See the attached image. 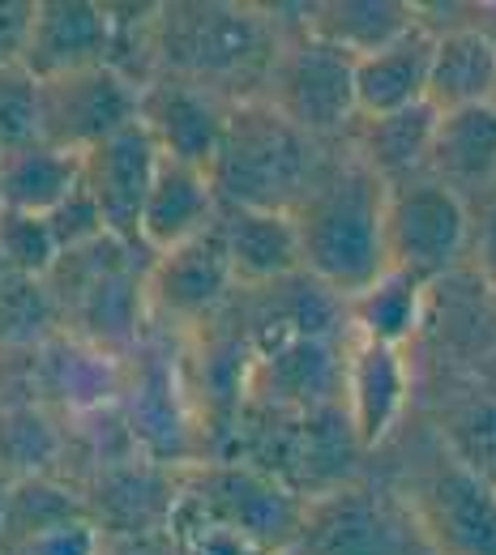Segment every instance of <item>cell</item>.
<instances>
[{
	"instance_id": "7a4b0ae2",
	"label": "cell",
	"mask_w": 496,
	"mask_h": 555,
	"mask_svg": "<svg viewBox=\"0 0 496 555\" xmlns=\"http://www.w3.org/2000/svg\"><path fill=\"white\" fill-rule=\"evenodd\" d=\"M326 163L317 141L287 125L262 99H240L227 107L222 141L211 163V184L218 206L236 209H279L295 206L317 189Z\"/></svg>"
},
{
	"instance_id": "277c9868",
	"label": "cell",
	"mask_w": 496,
	"mask_h": 555,
	"mask_svg": "<svg viewBox=\"0 0 496 555\" xmlns=\"http://www.w3.org/2000/svg\"><path fill=\"white\" fill-rule=\"evenodd\" d=\"M381 240H385V270H398L428 286L467 257L471 209L432 176L390 184L381 206Z\"/></svg>"
},
{
	"instance_id": "d590c367",
	"label": "cell",
	"mask_w": 496,
	"mask_h": 555,
	"mask_svg": "<svg viewBox=\"0 0 496 555\" xmlns=\"http://www.w3.org/2000/svg\"><path fill=\"white\" fill-rule=\"evenodd\" d=\"M244 555H291V552H287V547H257V543H253Z\"/></svg>"
},
{
	"instance_id": "7402d4cb",
	"label": "cell",
	"mask_w": 496,
	"mask_h": 555,
	"mask_svg": "<svg viewBox=\"0 0 496 555\" xmlns=\"http://www.w3.org/2000/svg\"><path fill=\"white\" fill-rule=\"evenodd\" d=\"M77 180H81V158L48 141L0 150V209L48 218L77 189Z\"/></svg>"
},
{
	"instance_id": "ffe728a7",
	"label": "cell",
	"mask_w": 496,
	"mask_h": 555,
	"mask_svg": "<svg viewBox=\"0 0 496 555\" xmlns=\"http://www.w3.org/2000/svg\"><path fill=\"white\" fill-rule=\"evenodd\" d=\"M420 26V4L403 0H326L304 9V35L339 48L343 56H368Z\"/></svg>"
},
{
	"instance_id": "52a82bcc",
	"label": "cell",
	"mask_w": 496,
	"mask_h": 555,
	"mask_svg": "<svg viewBox=\"0 0 496 555\" xmlns=\"http://www.w3.org/2000/svg\"><path fill=\"white\" fill-rule=\"evenodd\" d=\"M189 491H198L218 513V521H227L249 543L291 547L304 495H295L275 475H266L249 462H214V466H198L189 475Z\"/></svg>"
},
{
	"instance_id": "ab89813d",
	"label": "cell",
	"mask_w": 496,
	"mask_h": 555,
	"mask_svg": "<svg viewBox=\"0 0 496 555\" xmlns=\"http://www.w3.org/2000/svg\"><path fill=\"white\" fill-rule=\"evenodd\" d=\"M493 206H496V184H493Z\"/></svg>"
},
{
	"instance_id": "8992f818",
	"label": "cell",
	"mask_w": 496,
	"mask_h": 555,
	"mask_svg": "<svg viewBox=\"0 0 496 555\" xmlns=\"http://www.w3.org/2000/svg\"><path fill=\"white\" fill-rule=\"evenodd\" d=\"M138 99L142 86L112 65L48 77L39 81V141L81 158L90 145L138 120Z\"/></svg>"
},
{
	"instance_id": "1f68e13d",
	"label": "cell",
	"mask_w": 496,
	"mask_h": 555,
	"mask_svg": "<svg viewBox=\"0 0 496 555\" xmlns=\"http://www.w3.org/2000/svg\"><path fill=\"white\" fill-rule=\"evenodd\" d=\"M35 4L39 0H0V69L22 65L35 26Z\"/></svg>"
},
{
	"instance_id": "8d00e7d4",
	"label": "cell",
	"mask_w": 496,
	"mask_h": 555,
	"mask_svg": "<svg viewBox=\"0 0 496 555\" xmlns=\"http://www.w3.org/2000/svg\"><path fill=\"white\" fill-rule=\"evenodd\" d=\"M4 274H9V270H4V261H0V282H4Z\"/></svg>"
},
{
	"instance_id": "603a6c76",
	"label": "cell",
	"mask_w": 496,
	"mask_h": 555,
	"mask_svg": "<svg viewBox=\"0 0 496 555\" xmlns=\"http://www.w3.org/2000/svg\"><path fill=\"white\" fill-rule=\"evenodd\" d=\"M343 312H347V325L359 343L407 350V343L424 325V286L398 270H385L359 295L343 299Z\"/></svg>"
},
{
	"instance_id": "9a60e30c",
	"label": "cell",
	"mask_w": 496,
	"mask_h": 555,
	"mask_svg": "<svg viewBox=\"0 0 496 555\" xmlns=\"http://www.w3.org/2000/svg\"><path fill=\"white\" fill-rule=\"evenodd\" d=\"M253 393L291 415L326 411L343 393V354L326 338H287L257 350Z\"/></svg>"
},
{
	"instance_id": "484cf974",
	"label": "cell",
	"mask_w": 496,
	"mask_h": 555,
	"mask_svg": "<svg viewBox=\"0 0 496 555\" xmlns=\"http://www.w3.org/2000/svg\"><path fill=\"white\" fill-rule=\"evenodd\" d=\"M86 517V500L81 491H73L69 483H61L56 475H39V479H17L9 491V508H4V526H0V547H22L35 534Z\"/></svg>"
},
{
	"instance_id": "f546056e",
	"label": "cell",
	"mask_w": 496,
	"mask_h": 555,
	"mask_svg": "<svg viewBox=\"0 0 496 555\" xmlns=\"http://www.w3.org/2000/svg\"><path fill=\"white\" fill-rule=\"evenodd\" d=\"M48 231H52L61 257H65V253H77V248H90V244H99V240L107 235L103 214L90 202V193L81 189V180H77V189H73L69 197L48 214Z\"/></svg>"
},
{
	"instance_id": "5bb4252c",
	"label": "cell",
	"mask_w": 496,
	"mask_h": 555,
	"mask_svg": "<svg viewBox=\"0 0 496 555\" xmlns=\"http://www.w3.org/2000/svg\"><path fill=\"white\" fill-rule=\"evenodd\" d=\"M416 517L441 555H496V491L449 457L416 491Z\"/></svg>"
},
{
	"instance_id": "5b68a950",
	"label": "cell",
	"mask_w": 496,
	"mask_h": 555,
	"mask_svg": "<svg viewBox=\"0 0 496 555\" xmlns=\"http://www.w3.org/2000/svg\"><path fill=\"white\" fill-rule=\"evenodd\" d=\"M352 56L339 48L295 35L291 43H279V56L266 73V107H275L287 125H295L308 138H330L355 125L352 99Z\"/></svg>"
},
{
	"instance_id": "3957f363",
	"label": "cell",
	"mask_w": 496,
	"mask_h": 555,
	"mask_svg": "<svg viewBox=\"0 0 496 555\" xmlns=\"http://www.w3.org/2000/svg\"><path fill=\"white\" fill-rule=\"evenodd\" d=\"M279 56L270 9L244 4H158L154 77H185L218 94V81L270 73Z\"/></svg>"
},
{
	"instance_id": "cb8c5ba5",
	"label": "cell",
	"mask_w": 496,
	"mask_h": 555,
	"mask_svg": "<svg viewBox=\"0 0 496 555\" xmlns=\"http://www.w3.org/2000/svg\"><path fill=\"white\" fill-rule=\"evenodd\" d=\"M355 158L390 189L403 180L424 176L428 167V145H432V125L436 112L432 107H411L398 116H381V120H355Z\"/></svg>"
},
{
	"instance_id": "9c48e42d",
	"label": "cell",
	"mask_w": 496,
	"mask_h": 555,
	"mask_svg": "<svg viewBox=\"0 0 496 555\" xmlns=\"http://www.w3.org/2000/svg\"><path fill=\"white\" fill-rule=\"evenodd\" d=\"M158 158L163 154L154 150V141L138 120L81 154V189L103 214L107 235L129 248H142L138 222H142L145 193L154 184Z\"/></svg>"
},
{
	"instance_id": "2e32d148",
	"label": "cell",
	"mask_w": 496,
	"mask_h": 555,
	"mask_svg": "<svg viewBox=\"0 0 496 555\" xmlns=\"http://www.w3.org/2000/svg\"><path fill=\"white\" fill-rule=\"evenodd\" d=\"M432 43H436V30L420 13L416 30H407L403 39H394L381 52L359 56L352 65L355 120H381V116H398V112L424 107Z\"/></svg>"
},
{
	"instance_id": "836d02e7",
	"label": "cell",
	"mask_w": 496,
	"mask_h": 555,
	"mask_svg": "<svg viewBox=\"0 0 496 555\" xmlns=\"http://www.w3.org/2000/svg\"><path fill=\"white\" fill-rule=\"evenodd\" d=\"M475 30L488 39V48H493V56H496V4L488 9V17H484V22H475Z\"/></svg>"
},
{
	"instance_id": "d6a6232c",
	"label": "cell",
	"mask_w": 496,
	"mask_h": 555,
	"mask_svg": "<svg viewBox=\"0 0 496 555\" xmlns=\"http://www.w3.org/2000/svg\"><path fill=\"white\" fill-rule=\"evenodd\" d=\"M471 257H475V270L488 282V291L496 295V206L488 202L480 218H471Z\"/></svg>"
},
{
	"instance_id": "4fadbf2b",
	"label": "cell",
	"mask_w": 496,
	"mask_h": 555,
	"mask_svg": "<svg viewBox=\"0 0 496 555\" xmlns=\"http://www.w3.org/2000/svg\"><path fill=\"white\" fill-rule=\"evenodd\" d=\"M112 65V9L94 0H39L22 69L39 81Z\"/></svg>"
},
{
	"instance_id": "44dd1931",
	"label": "cell",
	"mask_w": 496,
	"mask_h": 555,
	"mask_svg": "<svg viewBox=\"0 0 496 555\" xmlns=\"http://www.w3.org/2000/svg\"><path fill=\"white\" fill-rule=\"evenodd\" d=\"M496 90V56L488 39L475 30V22L441 26L432 43L428 65V107L432 112H458L480 107Z\"/></svg>"
},
{
	"instance_id": "6da1fadb",
	"label": "cell",
	"mask_w": 496,
	"mask_h": 555,
	"mask_svg": "<svg viewBox=\"0 0 496 555\" xmlns=\"http://www.w3.org/2000/svg\"><path fill=\"white\" fill-rule=\"evenodd\" d=\"M381 206L385 184L355 154L326 167L317 189L291 214L300 231V270L339 299L359 295L372 278L385 274Z\"/></svg>"
},
{
	"instance_id": "83f0119b",
	"label": "cell",
	"mask_w": 496,
	"mask_h": 555,
	"mask_svg": "<svg viewBox=\"0 0 496 555\" xmlns=\"http://www.w3.org/2000/svg\"><path fill=\"white\" fill-rule=\"evenodd\" d=\"M0 261L4 270L17 278H43L61 261V248L48 231V218L22 214V209H0Z\"/></svg>"
},
{
	"instance_id": "f1b7e54d",
	"label": "cell",
	"mask_w": 496,
	"mask_h": 555,
	"mask_svg": "<svg viewBox=\"0 0 496 555\" xmlns=\"http://www.w3.org/2000/svg\"><path fill=\"white\" fill-rule=\"evenodd\" d=\"M39 141V77L22 65L0 69V150Z\"/></svg>"
},
{
	"instance_id": "30bf717a",
	"label": "cell",
	"mask_w": 496,
	"mask_h": 555,
	"mask_svg": "<svg viewBox=\"0 0 496 555\" xmlns=\"http://www.w3.org/2000/svg\"><path fill=\"white\" fill-rule=\"evenodd\" d=\"M295 555H407L390 508L364 487L304 495L295 521Z\"/></svg>"
},
{
	"instance_id": "ac0fdd59",
	"label": "cell",
	"mask_w": 496,
	"mask_h": 555,
	"mask_svg": "<svg viewBox=\"0 0 496 555\" xmlns=\"http://www.w3.org/2000/svg\"><path fill=\"white\" fill-rule=\"evenodd\" d=\"M436 184L458 193H493L496 184V112L488 103L480 107H458V112H436L432 145H428V167Z\"/></svg>"
},
{
	"instance_id": "74e56055",
	"label": "cell",
	"mask_w": 496,
	"mask_h": 555,
	"mask_svg": "<svg viewBox=\"0 0 496 555\" xmlns=\"http://www.w3.org/2000/svg\"><path fill=\"white\" fill-rule=\"evenodd\" d=\"M488 107H493V112H496V90H493V99H488Z\"/></svg>"
},
{
	"instance_id": "d4e9b609",
	"label": "cell",
	"mask_w": 496,
	"mask_h": 555,
	"mask_svg": "<svg viewBox=\"0 0 496 555\" xmlns=\"http://www.w3.org/2000/svg\"><path fill=\"white\" fill-rule=\"evenodd\" d=\"M61 453H65V427L43 402L0 406V466L13 483L56 475Z\"/></svg>"
},
{
	"instance_id": "e0dca14e",
	"label": "cell",
	"mask_w": 496,
	"mask_h": 555,
	"mask_svg": "<svg viewBox=\"0 0 496 555\" xmlns=\"http://www.w3.org/2000/svg\"><path fill=\"white\" fill-rule=\"evenodd\" d=\"M214 218H218V193L211 184V171L158 158L154 184L145 193L142 222H138L145 257H158V253L202 235Z\"/></svg>"
},
{
	"instance_id": "ba28073f",
	"label": "cell",
	"mask_w": 496,
	"mask_h": 555,
	"mask_svg": "<svg viewBox=\"0 0 496 555\" xmlns=\"http://www.w3.org/2000/svg\"><path fill=\"white\" fill-rule=\"evenodd\" d=\"M231 286H236V278H231L227 240L214 218L202 235L145 261V312L193 325V321L211 317Z\"/></svg>"
},
{
	"instance_id": "4316f807",
	"label": "cell",
	"mask_w": 496,
	"mask_h": 555,
	"mask_svg": "<svg viewBox=\"0 0 496 555\" xmlns=\"http://www.w3.org/2000/svg\"><path fill=\"white\" fill-rule=\"evenodd\" d=\"M445 457L496 491V402H471L445 423Z\"/></svg>"
},
{
	"instance_id": "8fae6325",
	"label": "cell",
	"mask_w": 496,
	"mask_h": 555,
	"mask_svg": "<svg viewBox=\"0 0 496 555\" xmlns=\"http://www.w3.org/2000/svg\"><path fill=\"white\" fill-rule=\"evenodd\" d=\"M138 125L150 133L163 158L211 171L218 141H222V125H227V107L206 86L158 73L154 81L142 86Z\"/></svg>"
},
{
	"instance_id": "f35d334b",
	"label": "cell",
	"mask_w": 496,
	"mask_h": 555,
	"mask_svg": "<svg viewBox=\"0 0 496 555\" xmlns=\"http://www.w3.org/2000/svg\"><path fill=\"white\" fill-rule=\"evenodd\" d=\"M0 555H13V552H9V547H0Z\"/></svg>"
},
{
	"instance_id": "e575fe53",
	"label": "cell",
	"mask_w": 496,
	"mask_h": 555,
	"mask_svg": "<svg viewBox=\"0 0 496 555\" xmlns=\"http://www.w3.org/2000/svg\"><path fill=\"white\" fill-rule=\"evenodd\" d=\"M9 491H13V479L4 475V466H0V526H4V508H9Z\"/></svg>"
},
{
	"instance_id": "d6986e66",
	"label": "cell",
	"mask_w": 496,
	"mask_h": 555,
	"mask_svg": "<svg viewBox=\"0 0 496 555\" xmlns=\"http://www.w3.org/2000/svg\"><path fill=\"white\" fill-rule=\"evenodd\" d=\"M218 227L227 240L236 286H275L300 274V231L295 218L279 209H236L218 206Z\"/></svg>"
},
{
	"instance_id": "7c38bea8",
	"label": "cell",
	"mask_w": 496,
	"mask_h": 555,
	"mask_svg": "<svg viewBox=\"0 0 496 555\" xmlns=\"http://www.w3.org/2000/svg\"><path fill=\"white\" fill-rule=\"evenodd\" d=\"M411 372L407 350L359 343L343 350V415L359 449H377L394 436L398 418L407 415Z\"/></svg>"
},
{
	"instance_id": "4dcf8cb0",
	"label": "cell",
	"mask_w": 496,
	"mask_h": 555,
	"mask_svg": "<svg viewBox=\"0 0 496 555\" xmlns=\"http://www.w3.org/2000/svg\"><path fill=\"white\" fill-rule=\"evenodd\" d=\"M13 555H103V530L86 513V517H73V521L35 534L30 543L13 547Z\"/></svg>"
}]
</instances>
